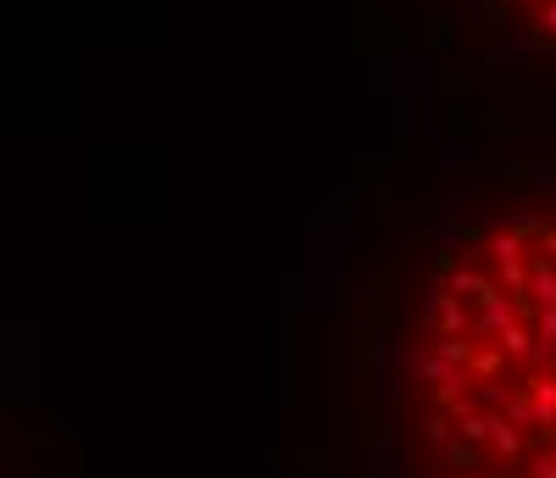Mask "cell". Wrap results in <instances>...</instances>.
<instances>
[{
  "instance_id": "cell-1",
  "label": "cell",
  "mask_w": 556,
  "mask_h": 478,
  "mask_svg": "<svg viewBox=\"0 0 556 478\" xmlns=\"http://www.w3.org/2000/svg\"><path fill=\"white\" fill-rule=\"evenodd\" d=\"M390 478H556V167L468 178L395 246Z\"/></svg>"
},
{
  "instance_id": "cell-2",
  "label": "cell",
  "mask_w": 556,
  "mask_h": 478,
  "mask_svg": "<svg viewBox=\"0 0 556 478\" xmlns=\"http://www.w3.org/2000/svg\"><path fill=\"white\" fill-rule=\"evenodd\" d=\"M490 67L556 73V0H456Z\"/></svg>"
}]
</instances>
